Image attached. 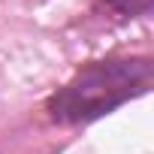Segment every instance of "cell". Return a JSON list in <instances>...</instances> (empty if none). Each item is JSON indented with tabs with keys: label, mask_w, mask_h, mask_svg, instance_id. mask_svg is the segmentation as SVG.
<instances>
[{
	"label": "cell",
	"mask_w": 154,
	"mask_h": 154,
	"mask_svg": "<svg viewBox=\"0 0 154 154\" xmlns=\"http://www.w3.org/2000/svg\"><path fill=\"white\" fill-rule=\"evenodd\" d=\"M151 75L154 69L148 57L94 60L48 97L45 112L54 124H91L148 94Z\"/></svg>",
	"instance_id": "1"
},
{
	"label": "cell",
	"mask_w": 154,
	"mask_h": 154,
	"mask_svg": "<svg viewBox=\"0 0 154 154\" xmlns=\"http://www.w3.org/2000/svg\"><path fill=\"white\" fill-rule=\"evenodd\" d=\"M103 3L115 15H121V18H139V15H148L151 12L154 0H103Z\"/></svg>",
	"instance_id": "2"
}]
</instances>
